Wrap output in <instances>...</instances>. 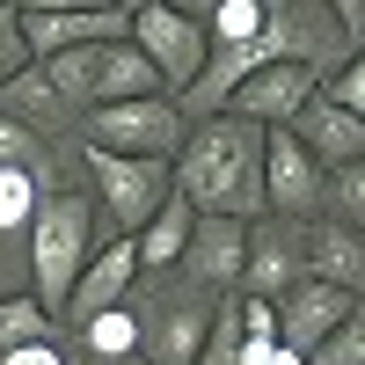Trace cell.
<instances>
[{
    "label": "cell",
    "mask_w": 365,
    "mask_h": 365,
    "mask_svg": "<svg viewBox=\"0 0 365 365\" xmlns=\"http://www.w3.org/2000/svg\"><path fill=\"white\" fill-rule=\"evenodd\" d=\"M263 125L234 110H212L197 125H182V146L168 161L175 197L197 212V220H263Z\"/></svg>",
    "instance_id": "1"
},
{
    "label": "cell",
    "mask_w": 365,
    "mask_h": 365,
    "mask_svg": "<svg viewBox=\"0 0 365 365\" xmlns=\"http://www.w3.org/2000/svg\"><path fill=\"white\" fill-rule=\"evenodd\" d=\"M103 227H96V205H88L81 190H44L37 212H29L22 227V263H29V292H37V307L58 322V299H66V285L81 278V263L103 249Z\"/></svg>",
    "instance_id": "2"
},
{
    "label": "cell",
    "mask_w": 365,
    "mask_h": 365,
    "mask_svg": "<svg viewBox=\"0 0 365 365\" xmlns=\"http://www.w3.org/2000/svg\"><path fill=\"white\" fill-rule=\"evenodd\" d=\"M227 292H205L175 270H139L125 292V314L139 322V365H190L212 314H220Z\"/></svg>",
    "instance_id": "3"
},
{
    "label": "cell",
    "mask_w": 365,
    "mask_h": 365,
    "mask_svg": "<svg viewBox=\"0 0 365 365\" xmlns=\"http://www.w3.org/2000/svg\"><path fill=\"white\" fill-rule=\"evenodd\" d=\"M73 161H81V197L96 205V227L117 241H132L175 190L168 161H117V154H96V146H73Z\"/></svg>",
    "instance_id": "4"
},
{
    "label": "cell",
    "mask_w": 365,
    "mask_h": 365,
    "mask_svg": "<svg viewBox=\"0 0 365 365\" xmlns=\"http://www.w3.org/2000/svg\"><path fill=\"white\" fill-rule=\"evenodd\" d=\"M44 81H51V96L66 103L73 117L81 110H103V103H132V96H161V81L154 66L117 37V44H81V51H58L44 58Z\"/></svg>",
    "instance_id": "5"
},
{
    "label": "cell",
    "mask_w": 365,
    "mask_h": 365,
    "mask_svg": "<svg viewBox=\"0 0 365 365\" xmlns=\"http://www.w3.org/2000/svg\"><path fill=\"white\" fill-rule=\"evenodd\" d=\"M270 58H285V66H307L314 81H329L344 58H358V37L322 8V0H263L256 66H270Z\"/></svg>",
    "instance_id": "6"
},
{
    "label": "cell",
    "mask_w": 365,
    "mask_h": 365,
    "mask_svg": "<svg viewBox=\"0 0 365 365\" xmlns=\"http://www.w3.org/2000/svg\"><path fill=\"white\" fill-rule=\"evenodd\" d=\"M73 146H96V154H117V161H175V146H182V110H175L168 96H132V103L81 110Z\"/></svg>",
    "instance_id": "7"
},
{
    "label": "cell",
    "mask_w": 365,
    "mask_h": 365,
    "mask_svg": "<svg viewBox=\"0 0 365 365\" xmlns=\"http://www.w3.org/2000/svg\"><path fill=\"white\" fill-rule=\"evenodd\" d=\"M125 44L154 66L161 96H182V88L197 81V66H205V29H197L190 15H175L168 0H154V8L132 15V37H125Z\"/></svg>",
    "instance_id": "8"
},
{
    "label": "cell",
    "mask_w": 365,
    "mask_h": 365,
    "mask_svg": "<svg viewBox=\"0 0 365 365\" xmlns=\"http://www.w3.org/2000/svg\"><path fill=\"white\" fill-rule=\"evenodd\" d=\"M299 220H278V212H263L249 220V241H241V278L234 292L241 299H285L299 278H307V256H299Z\"/></svg>",
    "instance_id": "9"
},
{
    "label": "cell",
    "mask_w": 365,
    "mask_h": 365,
    "mask_svg": "<svg viewBox=\"0 0 365 365\" xmlns=\"http://www.w3.org/2000/svg\"><path fill=\"white\" fill-rule=\"evenodd\" d=\"M263 212L299 220V227L322 212V161H314L292 132H270V139H263Z\"/></svg>",
    "instance_id": "10"
},
{
    "label": "cell",
    "mask_w": 365,
    "mask_h": 365,
    "mask_svg": "<svg viewBox=\"0 0 365 365\" xmlns=\"http://www.w3.org/2000/svg\"><path fill=\"white\" fill-rule=\"evenodd\" d=\"M132 278H139L132 241H117V234H110L103 249L81 263V278L66 285V299H58V329H81V322H96V314H110V307H125Z\"/></svg>",
    "instance_id": "11"
},
{
    "label": "cell",
    "mask_w": 365,
    "mask_h": 365,
    "mask_svg": "<svg viewBox=\"0 0 365 365\" xmlns=\"http://www.w3.org/2000/svg\"><path fill=\"white\" fill-rule=\"evenodd\" d=\"M314 88H322V81H314L307 66H285V58H270V66L241 73V88L227 96V110H234V117H249V125H263V132H285Z\"/></svg>",
    "instance_id": "12"
},
{
    "label": "cell",
    "mask_w": 365,
    "mask_h": 365,
    "mask_svg": "<svg viewBox=\"0 0 365 365\" xmlns=\"http://www.w3.org/2000/svg\"><path fill=\"white\" fill-rule=\"evenodd\" d=\"M270 314H278V344L307 358L329 329H344L358 322V292H336V285H314V278H299L285 299H270Z\"/></svg>",
    "instance_id": "13"
},
{
    "label": "cell",
    "mask_w": 365,
    "mask_h": 365,
    "mask_svg": "<svg viewBox=\"0 0 365 365\" xmlns=\"http://www.w3.org/2000/svg\"><path fill=\"white\" fill-rule=\"evenodd\" d=\"M241 241H249L241 220H190V241H182V256H175V278H190L205 292H234V278H241Z\"/></svg>",
    "instance_id": "14"
},
{
    "label": "cell",
    "mask_w": 365,
    "mask_h": 365,
    "mask_svg": "<svg viewBox=\"0 0 365 365\" xmlns=\"http://www.w3.org/2000/svg\"><path fill=\"white\" fill-rule=\"evenodd\" d=\"M0 117L22 125V132H37V139H51V146H73V125H81V117L51 96L44 66H22V73L0 81Z\"/></svg>",
    "instance_id": "15"
},
{
    "label": "cell",
    "mask_w": 365,
    "mask_h": 365,
    "mask_svg": "<svg viewBox=\"0 0 365 365\" xmlns=\"http://www.w3.org/2000/svg\"><path fill=\"white\" fill-rule=\"evenodd\" d=\"M307 154L322 161V168H344V161H365V117H351V110H336V103H322V96H307L299 103V117L285 125Z\"/></svg>",
    "instance_id": "16"
},
{
    "label": "cell",
    "mask_w": 365,
    "mask_h": 365,
    "mask_svg": "<svg viewBox=\"0 0 365 365\" xmlns=\"http://www.w3.org/2000/svg\"><path fill=\"white\" fill-rule=\"evenodd\" d=\"M299 256H307V278H314V285L365 292V234L329 227V220H307V234H299Z\"/></svg>",
    "instance_id": "17"
},
{
    "label": "cell",
    "mask_w": 365,
    "mask_h": 365,
    "mask_svg": "<svg viewBox=\"0 0 365 365\" xmlns=\"http://www.w3.org/2000/svg\"><path fill=\"white\" fill-rule=\"evenodd\" d=\"M190 220L197 212L182 205L175 190H168V205L146 220L139 234H132V256H139V270H175V256H182V241H190Z\"/></svg>",
    "instance_id": "18"
},
{
    "label": "cell",
    "mask_w": 365,
    "mask_h": 365,
    "mask_svg": "<svg viewBox=\"0 0 365 365\" xmlns=\"http://www.w3.org/2000/svg\"><path fill=\"white\" fill-rule=\"evenodd\" d=\"M73 351H88V358H139V322L125 314V307H110V314H96V322H81V329H58Z\"/></svg>",
    "instance_id": "19"
},
{
    "label": "cell",
    "mask_w": 365,
    "mask_h": 365,
    "mask_svg": "<svg viewBox=\"0 0 365 365\" xmlns=\"http://www.w3.org/2000/svg\"><path fill=\"white\" fill-rule=\"evenodd\" d=\"M314 220L329 227H365V161H344V168H322V212Z\"/></svg>",
    "instance_id": "20"
},
{
    "label": "cell",
    "mask_w": 365,
    "mask_h": 365,
    "mask_svg": "<svg viewBox=\"0 0 365 365\" xmlns=\"http://www.w3.org/2000/svg\"><path fill=\"white\" fill-rule=\"evenodd\" d=\"M58 322L37 307V292H0V358L22 351V344H51Z\"/></svg>",
    "instance_id": "21"
},
{
    "label": "cell",
    "mask_w": 365,
    "mask_h": 365,
    "mask_svg": "<svg viewBox=\"0 0 365 365\" xmlns=\"http://www.w3.org/2000/svg\"><path fill=\"white\" fill-rule=\"evenodd\" d=\"M314 96H322V103H336V110H351V117H365V58H344V66L329 73Z\"/></svg>",
    "instance_id": "22"
},
{
    "label": "cell",
    "mask_w": 365,
    "mask_h": 365,
    "mask_svg": "<svg viewBox=\"0 0 365 365\" xmlns=\"http://www.w3.org/2000/svg\"><path fill=\"white\" fill-rule=\"evenodd\" d=\"M307 365H365V322H344L307 351Z\"/></svg>",
    "instance_id": "23"
},
{
    "label": "cell",
    "mask_w": 365,
    "mask_h": 365,
    "mask_svg": "<svg viewBox=\"0 0 365 365\" xmlns=\"http://www.w3.org/2000/svg\"><path fill=\"white\" fill-rule=\"evenodd\" d=\"M29 66V51H22V22H15V8L0 0V81L8 73H22Z\"/></svg>",
    "instance_id": "24"
},
{
    "label": "cell",
    "mask_w": 365,
    "mask_h": 365,
    "mask_svg": "<svg viewBox=\"0 0 365 365\" xmlns=\"http://www.w3.org/2000/svg\"><path fill=\"white\" fill-rule=\"evenodd\" d=\"M0 365H58V336L51 344H22V351H8Z\"/></svg>",
    "instance_id": "25"
},
{
    "label": "cell",
    "mask_w": 365,
    "mask_h": 365,
    "mask_svg": "<svg viewBox=\"0 0 365 365\" xmlns=\"http://www.w3.org/2000/svg\"><path fill=\"white\" fill-rule=\"evenodd\" d=\"M322 8H329V15H336V22L351 29V37H358V29H365V0H322Z\"/></svg>",
    "instance_id": "26"
},
{
    "label": "cell",
    "mask_w": 365,
    "mask_h": 365,
    "mask_svg": "<svg viewBox=\"0 0 365 365\" xmlns=\"http://www.w3.org/2000/svg\"><path fill=\"white\" fill-rule=\"evenodd\" d=\"M168 8H175V15H190V22H197V29H205V22H212V15H220V8H227V0H168Z\"/></svg>",
    "instance_id": "27"
},
{
    "label": "cell",
    "mask_w": 365,
    "mask_h": 365,
    "mask_svg": "<svg viewBox=\"0 0 365 365\" xmlns=\"http://www.w3.org/2000/svg\"><path fill=\"white\" fill-rule=\"evenodd\" d=\"M58 365H139V358H88V351H73L66 336H58Z\"/></svg>",
    "instance_id": "28"
},
{
    "label": "cell",
    "mask_w": 365,
    "mask_h": 365,
    "mask_svg": "<svg viewBox=\"0 0 365 365\" xmlns=\"http://www.w3.org/2000/svg\"><path fill=\"white\" fill-rule=\"evenodd\" d=\"M263 365H307V358H299V351H285V344H278V351H270Z\"/></svg>",
    "instance_id": "29"
},
{
    "label": "cell",
    "mask_w": 365,
    "mask_h": 365,
    "mask_svg": "<svg viewBox=\"0 0 365 365\" xmlns=\"http://www.w3.org/2000/svg\"><path fill=\"white\" fill-rule=\"evenodd\" d=\"M110 8H117V15H139V8H154V0H110Z\"/></svg>",
    "instance_id": "30"
}]
</instances>
